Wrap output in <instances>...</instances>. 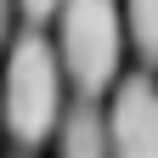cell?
Here are the masks:
<instances>
[{
	"label": "cell",
	"instance_id": "6da1fadb",
	"mask_svg": "<svg viewBox=\"0 0 158 158\" xmlns=\"http://www.w3.org/2000/svg\"><path fill=\"white\" fill-rule=\"evenodd\" d=\"M56 113H62V62H56V45L40 28H28L6 56V96H0V118H6L11 141L40 147L56 130Z\"/></svg>",
	"mask_w": 158,
	"mask_h": 158
},
{
	"label": "cell",
	"instance_id": "7a4b0ae2",
	"mask_svg": "<svg viewBox=\"0 0 158 158\" xmlns=\"http://www.w3.org/2000/svg\"><path fill=\"white\" fill-rule=\"evenodd\" d=\"M56 17H62V45H56V62L73 79L79 96H102L118 73V6L113 0H56Z\"/></svg>",
	"mask_w": 158,
	"mask_h": 158
},
{
	"label": "cell",
	"instance_id": "3957f363",
	"mask_svg": "<svg viewBox=\"0 0 158 158\" xmlns=\"http://www.w3.org/2000/svg\"><path fill=\"white\" fill-rule=\"evenodd\" d=\"M107 147L118 152H158V85L147 73L124 79L107 107Z\"/></svg>",
	"mask_w": 158,
	"mask_h": 158
},
{
	"label": "cell",
	"instance_id": "277c9868",
	"mask_svg": "<svg viewBox=\"0 0 158 158\" xmlns=\"http://www.w3.org/2000/svg\"><path fill=\"white\" fill-rule=\"evenodd\" d=\"M56 141H62V152H73V158L107 152V113H96V102L85 96L73 113H56Z\"/></svg>",
	"mask_w": 158,
	"mask_h": 158
},
{
	"label": "cell",
	"instance_id": "5b68a950",
	"mask_svg": "<svg viewBox=\"0 0 158 158\" xmlns=\"http://www.w3.org/2000/svg\"><path fill=\"white\" fill-rule=\"evenodd\" d=\"M124 23H130V40L141 51V62L158 68V0H124Z\"/></svg>",
	"mask_w": 158,
	"mask_h": 158
},
{
	"label": "cell",
	"instance_id": "8992f818",
	"mask_svg": "<svg viewBox=\"0 0 158 158\" xmlns=\"http://www.w3.org/2000/svg\"><path fill=\"white\" fill-rule=\"evenodd\" d=\"M23 6V17L28 23H45V17H56V0H17Z\"/></svg>",
	"mask_w": 158,
	"mask_h": 158
},
{
	"label": "cell",
	"instance_id": "52a82bcc",
	"mask_svg": "<svg viewBox=\"0 0 158 158\" xmlns=\"http://www.w3.org/2000/svg\"><path fill=\"white\" fill-rule=\"evenodd\" d=\"M6 28H11V0H0V45H6Z\"/></svg>",
	"mask_w": 158,
	"mask_h": 158
}]
</instances>
